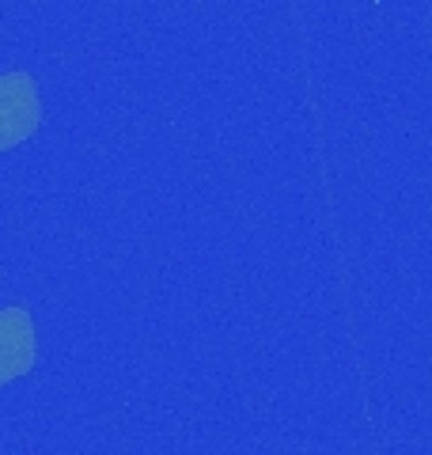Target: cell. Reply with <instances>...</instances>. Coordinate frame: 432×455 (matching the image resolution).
Masks as SVG:
<instances>
[{
	"label": "cell",
	"instance_id": "6da1fadb",
	"mask_svg": "<svg viewBox=\"0 0 432 455\" xmlns=\"http://www.w3.org/2000/svg\"><path fill=\"white\" fill-rule=\"evenodd\" d=\"M38 125H42V99L35 76L4 73L0 76V152L35 137Z\"/></svg>",
	"mask_w": 432,
	"mask_h": 455
},
{
	"label": "cell",
	"instance_id": "7a4b0ae2",
	"mask_svg": "<svg viewBox=\"0 0 432 455\" xmlns=\"http://www.w3.org/2000/svg\"><path fill=\"white\" fill-rule=\"evenodd\" d=\"M38 361V334L27 307H0V387L27 376Z\"/></svg>",
	"mask_w": 432,
	"mask_h": 455
}]
</instances>
